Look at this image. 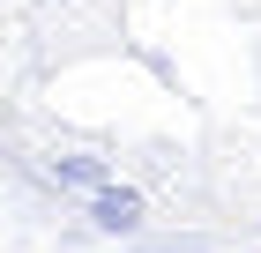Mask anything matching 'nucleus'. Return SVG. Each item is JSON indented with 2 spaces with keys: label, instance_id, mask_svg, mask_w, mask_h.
<instances>
[{
  "label": "nucleus",
  "instance_id": "nucleus-1",
  "mask_svg": "<svg viewBox=\"0 0 261 253\" xmlns=\"http://www.w3.org/2000/svg\"><path fill=\"white\" fill-rule=\"evenodd\" d=\"M90 223H97L105 238H142L149 201H142L135 186H97V194H90Z\"/></svg>",
  "mask_w": 261,
  "mask_h": 253
},
{
  "label": "nucleus",
  "instance_id": "nucleus-2",
  "mask_svg": "<svg viewBox=\"0 0 261 253\" xmlns=\"http://www.w3.org/2000/svg\"><path fill=\"white\" fill-rule=\"evenodd\" d=\"M45 179L67 194H97V186H112V164L105 156H45Z\"/></svg>",
  "mask_w": 261,
  "mask_h": 253
}]
</instances>
